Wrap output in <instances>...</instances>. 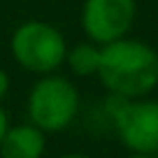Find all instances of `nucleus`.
<instances>
[{"mask_svg": "<svg viewBox=\"0 0 158 158\" xmlns=\"http://www.w3.org/2000/svg\"><path fill=\"white\" fill-rule=\"evenodd\" d=\"M109 116L118 137L133 153H158V102L156 100L109 98Z\"/></svg>", "mask_w": 158, "mask_h": 158, "instance_id": "20e7f679", "label": "nucleus"}, {"mask_svg": "<svg viewBox=\"0 0 158 158\" xmlns=\"http://www.w3.org/2000/svg\"><path fill=\"white\" fill-rule=\"evenodd\" d=\"M7 128H10V121H7V114L2 112V107H0V142H2V137H5Z\"/></svg>", "mask_w": 158, "mask_h": 158, "instance_id": "1a4fd4ad", "label": "nucleus"}, {"mask_svg": "<svg viewBox=\"0 0 158 158\" xmlns=\"http://www.w3.org/2000/svg\"><path fill=\"white\" fill-rule=\"evenodd\" d=\"M12 56L23 70L51 74L65 63L68 44L58 28L44 21H26L12 33Z\"/></svg>", "mask_w": 158, "mask_h": 158, "instance_id": "7ed1b4c3", "label": "nucleus"}, {"mask_svg": "<svg viewBox=\"0 0 158 158\" xmlns=\"http://www.w3.org/2000/svg\"><path fill=\"white\" fill-rule=\"evenodd\" d=\"M98 77L109 95L139 100L158 86V54L139 40H116L100 47Z\"/></svg>", "mask_w": 158, "mask_h": 158, "instance_id": "f257e3e1", "label": "nucleus"}, {"mask_svg": "<svg viewBox=\"0 0 158 158\" xmlns=\"http://www.w3.org/2000/svg\"><path fill=\"white\" fill-rule=\"evenodd\" d=\"M128 158H153V156H142V153H130Z\"/></svg>", "mask_w": 158, "mask_h": 158, "instance_id": "9b49d317", "label": "nucleus"}, {"mask_svg": "<svg viewBox=\"0 0 158 158\" xmlns=\"http://www.w3.org/2000/svg\"><path fill=\"white\" fill-rule=\"evenodd\" d=\"M70 70H72L77 77H91V74H98L100 68V47L93 42H79L72 49H68L65 54Z\"/></svg>", "mask_w": 158, "mask_h": 158, "instance_id": "0eeeda50", "label": "nucleus"}, {"mask_svg": "<svg viewBox=\"0 0 158 158\" xmlns=\"http://www.w3.org/2000/svg\"><path fill=\"white\" fill-rule=\"evenodd\" d=\"M63 158H91V156H84V153H70V156H63Z\"/></svg>", "mask_w": 158, "mask_h": 158, "instance_id": "9d476101", "label": "nucleus"}, {"mask_svg": "<svg viewBox=\"0 0 158 158\" xmlns=\"http://www.w3.org/2000/svg\"><path fill=\"white\" fill-rule=\"evenodd\" d=\"M79 112V93L70 79L60 74H44L28 95L30 123L42 133H60L74 121Z\"/></svg>", "mask_w": 158, "mask_h": 158, "instance_id": "f03ea898", "label": "nucleus"}, {"mask_svg": "<svg viewBox=\"0 0 158 158\" xmlns=\"http://www.w3.org/2000/svg\"><path fill=\"white\" fill-rule=\"evenodd\" d=\"M7 91H10V77H7L5 70L0 68V100L7 95Z\"/></svg>", "mask_w": 158, "mask_h": 158, "instance_id": "6e6552de", "label": "nucleus"}, {"mask_svg": "<svg viewBox=\"0 0 158 158\" xmlns=\"http://www.w3.org/2000/svg\"><path fill=\"white\" fill-rule=\"evenodd\" d=\"M44 153V133L33 123L10 126L0 142L2 158H42Z\"/></svg>", "mask_w": 158, "mask_h": 158, "instance_id": "423d86ee", "label": "nucleus"}, {"mask_svg": "<svg viewBox=\"0 0 158 158\" xmlns=\"http://www.w3.org/2000/svg\"><path fill=\"white\" fill-rule=\"evenodd\" d=\"M135 0H84L81 28L93 44H109L123 40L135 21Z\"/></svg>", "mask_w": 158, "mask_h": 158, "instance_id": "39448f33", "label": "nucleus"}]
</instances>
